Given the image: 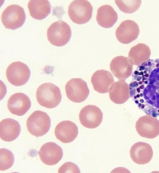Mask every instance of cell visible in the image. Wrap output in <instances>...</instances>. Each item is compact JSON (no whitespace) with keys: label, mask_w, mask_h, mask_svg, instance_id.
I'll list each match as a JSON object with an SVG mask.
<instances>
[{"label":"cell","mask_w":159,"mask_h":173,"mask_svg":"<svg viewBox=\"0 0 159 173\" xmlns=\"http://www.w3.org/2000/svg\"><path fill=\"white\" fill-rule=\"evenodd\" d=\"M26 15L23 8L19 5L7 6L2 12L1 19L6 28L15 30L22 26L25 20Z\"/></svg>","instance_id":"5"},{"label":"cell","mask_w":159,"mask_h":173,"mask_svg":"<svg viewBox=\"0 0 159 173\" xmlns=\"http://www.w3.org/2000/svg\"><path fill=\"white\" fill-rule=\"evenodd\" d=\"M38 103L47 108L56 107L61 100V95L59 88L51 83H45L40 85L36 92Z\"/></svg>","instance_id":"1"},{"label":"cell","mask_w":159,"mask_h":173,"mask_svg":"<svg viewBox=\"0 0 159 173\" xmlns=\"http://www.w3.org/2000/svg\"><path fill=\"white\" fill-rule=\"evenodd\" d=\"M14 162L12 153L5 148L0 149V170L4 171L11 168Z\"/></svg>","instance_id":"23"},{"label":"cell","mask_w":159,"mask_h":173,"mask_svg":"<svg viewBox=\"0 0 159 173\" xmlns=\"http://www.w3.org/2000/svg\"><path fill=\"white\" fill-rule=\"evenodd\" d=\"M140 30L138 24L134 21L128 19L122 21L116 31V36L121 43L128 44L136 39Z\"/></svg>","instance_id":"10"},{"label":"cell","mask_w":159,"mask_h":173,"mask_svg":"<svg viewBox=\"0 0 159 173\" xmlns=\"http://www.w3.org/2000/svg\"><path fill=\"white\" fill-rule=\"evenodd\" d=\"M26 125L29 133L36 137H39L45 135L49 131L51 119L46 113L36 110L28 118Z\"/></svg>","instance_id":"3"},{"label":"cell","mask_w":159,"mask_h":173,"mask_svg":"<svg viewBox=\"0 0 159 173\" xmlns=\"http://www.w3.org/2000/svg\"><path fill=\"white\" fill-rule=\"evenodd\" d=\"M38 154L42 162L49 166H53L57 163L63 155L61 147L55 143L52 142L44 144Z\"/></svg>","instance_id":"11"},{"label":"cell","mask_w":159,"mask_h":173,"mask_svg":"<svg viewBox=\"0 0 159 173\" xmlns=\"http://www.w3.org/2000/svg\"><path fill=\"white\" fill-rule=\"evenodd\" d=\"M65 89L68 99L75 103L84 102L89 93L86 82L80 78H74L68 81L65 85Z\"/></svg>","instance_id":"7"},{"label":"cell","mask_w":159,"mask_h":173,"mask_svg":"<svg viewBox=\"0 0 159 173\" xmlns=\"http://www.w3.org/2000/svg\"><path fill=\"white\" fill-rule=\"evenodd\" d=\"M79 119L83 126L88 128H95L101 124L103 119V113L98 106L88 105L80 110Z\"/></svg>","instance_id":"8"},{"label":"cell","mask_w":159,"mask_h":173,"mask_svg":"<svg viewBox=\"0 0 159 173\" xmlns=\"http://www.w3.org/2000/svg\"><path fill=\"white\" fill-rule=\"evenodd\" d=\"M135 95L136 96H137V98H138L137 99H138V98H140V94H137L136 95Z\"/></svg>","instance_id":"29"},{"label":"cell","mask_w":159,"mask_h":173,"mask_svg":"<svg viewBox=\"0 0 159 173\" xmlns=\"http://www.w3.org/2000/svg\"><path fill=\"white\" fill-rule=\"evenodd\" d=\"M20 131L19 123L13 119L6 118L0 122V137L4 141L15 140L19 136Z\"/></svg>","instance_id":"17"},{"label":"cell","mask_w":159,"mask_h":173,"mask_svg":"<svg viewBox=\"0 0 159 173\" xmlns=\"http://www.w3.org/2000/svg\"><path fill=\"white\" fill-rule=\"evenodd\" d=\"M118 15L113 8L109 5H104L98 9L96 21L101 26L105 28L112 27L117 21Z\"/></svg>","instance_id":"19"},{"label":"cell","mask_w":159,"mask_h":173,"mask_svg":"<svg viewBox=\"0 0 159 173\" xmlns=\"http://www.w3.org/2000/svg\"><path fill=\"white\" fill-rule=\"evenodd\" d=\"M129 87L124 80L114 82L109 91L111 100L116 104H121L126 102L129 97Z\"/></svg>","instance_id":"18"},{"label":"cell","mask_w":159,"mask_h":173,"mask_svg":"<svg viewBox=\"0 0 159 173\" xmlns=\"http://www.w3.org/2000/svg\"><path fill=\"white\" fill-rule=\"evenodd\" d=\"M58 173H80V170L75 164L70 162L64 163L58 169Z\"/></svg>","instance_id":"24"},{"label":"cell","mask_w":159,"mask_h":173,"mask_svg":"<svg viewBox=\"0 0 159 173\" xmlns=\"http://www.w3.org/2000/svg\"><path fill=\"white\" fill-rule=\"evenodd\" d=\"M135 128L141 136L153 139L159 135V120L155 117L146 115L140 117L137 121Z\"/></svg>","instance_id":"9"},{"label":"cell","mask_w":159,"mask_h":173,"mask_svg":"<svg viewBox=\"0 0 159 173\" xmlns=\"http://www.w3.org/2000/svg\"><path fill=\"white\" fill-rule=\"evenodd\" d=\"M54 133L56 138L62 142L70 143L77 137L78 134V128L72 121H63L56 126Z\"/></svg>","instance_id":"15"},{"label":"cell","mask_w":159,"mask_h":173,"mask_svg":"<svg viewBox=\"0 0 159 173\" xmlns=\"http://www.w3.org/2000/svg\"><path fill=\"white\" fill-rule=\"evenodd\" d=\"M139 94H140V97H142L143 96V94L142 93H140Z\"/></svg>","instance_id":"31"},{"label":"cell","mask_w":159,"mask_h":173,"mask_svg":"<svg viewBox=\"0 0 159 173\" xmlns=\"http://www.w3.org/2000/svg\"><path fill=\"white\" fill-rule=\"evenodd\" d=\"M144 83L145 84H148V80H145V81H144Z\"/></svg>","instance_id":"30"},{"label":"cell","mask_w":159,"mask_h":173,"mask_svg":"<svg viewBox=\"0 0 159 173\" xmlns=\"http://www.w3.org/2000/svg\"><path fill=\"white\" fill-rule=\"evenodd\" d=\"M31 102L29 97L22 93H15L7 101V106L12 114L19 116L24 115L30 109Z\"/></svg>","instance_id":"13"},{"label":"cell","mask_w":159,"mask_h":173,"mask_svg":"<svg viewBox=\"0 0 159 173\" xmlns=\"http://www.w3.org/2000/svg\"><path fill=\"white\" fill-rule=\"evenodd\" d=\"M6 76L12 85L19 86L25 84L30 76V71L28 66L20 61L11 63L6 70Z\"/></svg>","instance_id":"6"},{"label":"cell","mask_w":159,"mask_h":173,"mask_svg":"<svg viewBox=\"0 0 159 173\" xmlns=\"http://www.w3.org/2000/svg\"><path fill=\"white\" fill-rule=\"evenodd\" d=\"M130 154L134 162L139 165H143L148 163L152 160L153 151L149 144L138 142L134 144L131 147Z\"/></svg>","instance_id":"14"},{"label":"cell","mask_w":159,"mask_h":173,"mask_svg":"<svg viewBox=\"0 0 159 173\" xmlns=\"http://www.w3.org/2000/svg\"><path fill=\"white\" fill-rule=\"evenodd\" d=\"M145 85H143V84L140 85V86H139V88H140V89H141V90L143 89L144 88H145Z\"/></svg>","instance_id":"25"},{"label":"cell","mask_w":159,"mask_h":173,"mask_svg":"<svg viewBox=\"0 0 159 173\" xmlns=\"http://www.w3.org/2000/svg\"><path fill=\"white\" fill-rule=\"evenodd\" d=\"M110 67L114 76L120 80H124L131 74L133 64L128 58L119 56L111 61Z\"/></svg>","instance_id":"12"},{"label":"cell","mask_w":159,"mask_h":173,"mask_svg":"<svg viewBox=\"0 0 159 173\" xmlns=\"http://www.w3.org/2000/svg\"><path fill=\"white\" fill-rule=\"evenodd\" d=\"M138 83L139 84V85H141L143 84V83L142 80L141 81V80L139 81L138 82Z\"/></svg>","instance_id":"27"},{"label":"cell","mask_w":159,"mask_h":173,"mask_svg":"<svg viewBox=\"0 0 159 173\" xmlns=\"http://www.w3.org/2000/svg\"><path fill=\"white\" fill-rule=\"evenodd\" d=\"M48 40L52 45L62 46L70 40L71 36V28L65 22L59 20L54 22L49 27L47 32Z\"/></svg>","instance_id":"2"},{"label":"cell","mask_w":159,"mask_h":173,"mask_svg":"<svg viewBox=\"0 0 159 173\" xmlns=\"http://www.w3.org/2000/svg\"><path fill=\"white\" fill-rule=\"evenodd\" d=\"M134 102L137 104H138L139 103V101L138 100H136L134 101Z\"/></svg>","instance_id":"28"},{"label":"cell","mask_w":159,"mask_h":173,"mask_svg":"<svg viewBox=\"0 0 159 173\" xmlns=\"http://www.w3.org/2000/svg\"><path fill=\"white\" fill-rule=\"evenodd\" d=\"M145 77L148 78L149 77V74L148 73H147L145 74H144Z\"/></svg>","instance_id":"26"},{"label":"cell","mask_w":159,"mask_h":173,"mask_svg":"<svg viewBox=\"0 0 159 173\" xmlns=\"http://www.w3.org/2000/svg\"><path fill=\"white\" fill-rule=\"evenodd\" d=\"M151 53L148 45L143 43H139L130 49L128 57L133 64L139 65L149 59Z\"/></svg>","instance_id":"21"},{"label":"cell","mask_w":159,"mask_h":173,"mask_svg":"<svg viewBox=\"0 0 159 173\" xmlns=\"http://www.w3.org/2000/svg\"><path fill=\"white\" fill-rule=\"evenodd\" d=\"M28 7L30 15L37 20L45 19L51 11V4L47 0H30Z\"/></svg>","instance_id":"20"},{"label":"cell","mask_w":159,"mask_h":173,"mask_svg":"<svg viewBox=\"0 0 159 173\" xmlns=\"http://www.w3.org/2000/svg\"><path fill=\"white\" fill-rule=\"evenodd\" d=\"M116 4L120 10L126 13H132L140 7L141 0H125L115 1Z\"/></svg>","instance_id":"22"},{"label":"cell","mask_w":159,"mask_h":173,"mask_svg":"<svg viewBox=\"0 0 159 173\" xmlns=\"http://www.w3.org/2000/svg\"><path fill=\"white\" fill-rule=\"evenodd\" d=\"M93 11V6L88 1L75 0L69 5L68 13L74 23L83 24L87 23L91 19Z\"/></svg>","instance_id":"4"},{"label":"cell","mask_w":159,"mask_h":173,"mask_svg":"<svg viewBox=\"0 0 159 173\" xmlns=\"http://www.w3.org/2000/svg\"><path fill=\"white\" fill-rule=\"evenodd\" d=\"M114 82L113 77L109 71L103 69L96 71L91 78V82L94 90L101 93L109 92Z\"/></svg>","instance_id":"16"}]
</instances>
